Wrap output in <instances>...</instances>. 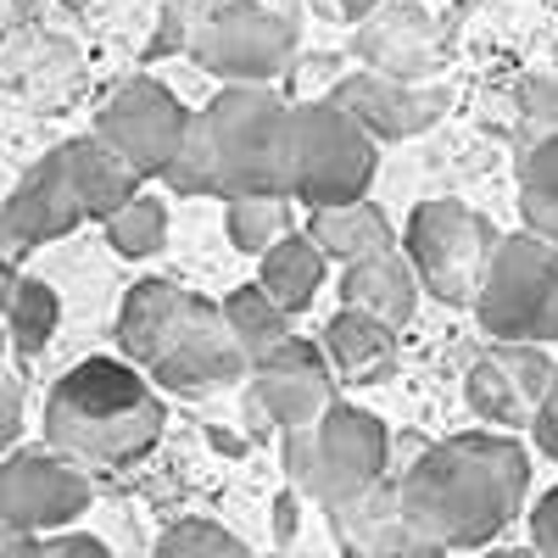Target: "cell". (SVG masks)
<instances>
[{"mask_svg": "<svg viewBox=\"0 0 558 558\" xmlns=\"http://www.w3.org/2000/svg\"><path fill=\"white\" fill-rule=\"evenodd\" d=\"M184 123H191V112H184L179 96L168 84H157V78L118 84L112 96L101 101V112H96V134L107 140L112 151H123L146 179H157L168 168Z\"/></svg>", "mask_w": 558, "mask_h": 558, "instance_id": "cell-13", "label": "cell"}, {"mask_svg": "<svg viewBox=\"0 0 558 558\" xmlns=\"http://www.w3.org/2000/svg\"><path fill=\"white\" fill-rule=\"evenodd\" d=\"M397 336H402V330H391L386 318H375V313H363V307H347V302H341V313L324 324V357H330L336 380L380 386V380H391L397 352H402Z\"/></svg>", "mask_w": 558, "mask_h": 558, "instance_id": "cell-18", "label": "cell"}, {"mask_svg": "<svg viewBox=\"0 0 558 558\" xmlns=\"http://www.w3.org/2000/svg\"><path fill=\"white\" fill-rule=\"evenodd\" d=\"M279 463L296 497L336 508L391 470V430L357 402H330L307 425L279 430Z\"/></svg>", "mask_w": 558, "mask_h": 558, "instance_id": "cell-5", "label": "cell"}, {"mask_svg": "<svg viewBox=\"0 0 558 558\" xmlns=\"http://www.w3.org/2000/svg\"><path fill=\"white\" fill-rule=\"evenodd\" d=\"M62 162H68V179L84 202V218H107L118 213L134 191H146V173H140L123 151H112L101 134H78L62 146Z\"/></svg>", "mask_w": 558, "mask_h": 558, "instance_id": "cell-20", "label": "cell"}, {"mask_svg": "<svg viewBox=\"0 0 558 558\" xmlns=\"http://www.w3.org/2000/svg\"><path fill=\"white\" fill-rule=\"evenodd\" d=\"M73 7H84V0H73Z\"/></svg>", "mask_w": 558, "mask_h": 558, "instance_id": "cell-39", "label": "cell"}, {"mask_svg": "<svg viewBox=\"0 0 558 558\" xmlns=\"http://www.w3.org/2000/svg\"><path fill=\"white\" fill-rule=\"evenodd\" d=\"M196 12H202V0H168V7H162V28H157V39H151L146 57H173V51H184Z\"/></svg>", "mask_w": 558, "mask_h": 558, "instance_id": "cell-30", "label": "cell"}, {"mask_svg": "<svg viewBox=\"0 0 558 558\" xmlns=\"http://www.w3.org/2000/svg\"><path fill=\"white\" fill-rule=\"evenodd\" d=\"M558 134V73H542L520 89V146Z\"/></svg>", "mask_w": 558, "mask_h": 558, "instance_id": "cell-29", "label": "cell"}, {"mask_svg": "<svg viewBox=\"0 0 558 558\" xmlns=\"http://www.w3.org/2000/svg\"><path fill=\"white\" fill-rule=\"evenodd\" d=\"M418 296H425V291H418V274L402 257V246L375 252V257H357V263H341V302L386 318L391 330H408V324H413Z\"/></svg>", "mask_w": 558, "mask_h": 558, "instance_id": "cell-19", "label": "cell"}, {"mask_svg": "<svg viewBox=\"0 0 558 558\" xmlns=\"http://www.w3.org/2000/svg\"><path fill=\"white\" fill-rule=\"evenodd\" d=\"M368 7H380V0H341V17H347V23H357Z\"/></svg>", "mask_w": 558, "mask_h": 558, "instance_id": "cell-37", "label": "cell"}, {"mask_svg": "<svg viewBox=\"0 0 558 558\" xmlns=\"http://www.w3.org/2000/svg\"><path fill=\"white\" fill-rule=\"evenodd\" d=\"M307 235L330 263H357V257H375V252L397 246L391 218L368 196L341 202V207H307Z\"/></svg>", "mask_w": 558, "mask_h": 558, "instance_id": "cell-22", "label": "cell"}, {"mask_svg": "<svg viewBox=\"0 0 558 558\" xmlns=\"http://www.w3.org/2000/svg\"><path fill=\"white\" fill-rule=\"evenodd\" d=\"M223 223H229V241L235 252L257 257L268 241H279L291 229V196H223Z\"/></svg>", "mask_w": 558, "mask_h": 558, "instance_id": "cell-27", "label": "cell"}, {"mask_svg": "<svg viewBox=\"0 0 558 558\" xmlns=\"http://www.w3.org/2000/svg\"><path fill=\"white\" fill-rule=\"evenodd\" d=\"M246 402L274 430H296L336 402V368L307 336H286L268 357L246 368Z\"/></svg>", "mask_w": 558, "mask_h": 558, "instance_id": "cell-12", "label": "cell"}, {"mask_svg": "<svg viewBox=\"0 0 558 558\" xmlns=\"http://www.w3.org/2000/svg\"><path fill=\"white\" fill-rule=\"evenodd\" d=\"M330 514V531L347 553H375V558H391V553H430L425 542H418L402 520V508H397V492H391V470L375 481V486H363L357 497L336 502V508H324Z\"/></svg>", "mask_w": 558, "mask_h": 558, "instance_id": "cell-17", "label": "cell"}, {"mask_svg": "<svg viewBox=\"0 0 558 558\" xmlns=\"http://www.w3.org/2000/svg\"><path fill=\"white\" fill-rule=\"evenodd\" d=\"M17 436H23V380L0 368V452L17 447Z\"/></svg>", "mask_w": 558, "mask_h": 558, "instance_id": "cell-33", "label": "cell"}, {"mask_svg": "<svg viewBox=\"0 0 558 558\" xmlns=\"http://www.w3.org/2000/svg\"><path fill=\"white\" fill-rule=\"evenodd\" d=\"M352 57L386 78H441L452 39L447 23L418 0H380L352 23Z\"/></svg>", "mask_w": 558, "mask_h": 558, "instance_id": "cell-11", "label": "cell"}, {"mask_svg": "<svg viewBox=\"0 0 558 558\" xmlns=\"http://www.w3.org/2000/svg\"><path fill=\"white\" fill-rule=\"evenodd\" d=\"M196 123L218 196H291V101L274 84H223Z\"/></svg>", "mask_w": 558, "mask_h": 558, "instance_id": "cell-4", "label": "cell"}, {"mask_svg": "<svg viewBox=\"0 0 558 558\" xmlns=\"http://www.w3.org/2000/svg\"><path fill=\"white\" fill-rule=\"evenodd\" d=\"M520 218L558 246V134H542L520 151Z\"/></svg>", "mask_w": 558, "mask_h": 558, "instance_id": "cell-24", "label": "cell"}, {"mask_svg": "<svg viewBox=\"0 0 558 558\" xmlns=\"http://www.w3.org/2000/svg\"><path fill=\"white\" fill-rule=\"evenodd\" d=\"M531 542H536V553H553L558 558V486L542 492L536 508H531Z\"/></svg>", "mask_w": 558, "mask_h": 558, "instance_id": "cell-34", "label": "cell"}, {"mask_svg": "<svg viewBox=\"0 0 558 558\" xmlns=\"http://www.w3.org/2000/svg\"><path fill=\"white\" fill-rule=\"evenodd\" d=\"M391 492L408 531L430 553L447 547H492L525 514L531 452L502 430H458L447 441H418Z\"/></svg>", "mask_w": 558, "mask_h": 558, "instance_id": "cell-1", "label": "cell"}, {"mask_svg": "<svg viewBox=\"0 0 558 558\" xmlns=\"http://www.w3.org/2000/svg\"><path fill=\"white\" fill-rule=\"evenodd\" d=\"M375 134H368L336 96L291 107V202L341 207L368 196L375 184Z\"/></svg>", "mask_w": 558, "mask_h": 558, "instance_id": "cell-7", "label": "cell"}, {"mask_svg": "<svg viewBox=\"0 0 558 558\" xmlns=\"http://www.w3.org/2000/svg\"><path fill=\"white\" fill-rule=\"evenodd\" d=\"M470 307L492 341H558V246L536 229L497 235Z\"/></svg>", "mask_w": 558, "mask_h": 558, "instance_id": "cell-6", "label": "cell"}, {"mask_svg": "<svg viewBox=\"0 0 558 558\" xmlns=\"http://www.w3.org/2000/svg\"><path fill=\"white\" fill-rule=\"evenodd\" d=\"M62 324V296L57 286H45V279H28V274H12L7 279V307H0V330H7L12 352L17 357H39L51 347Z\"/></svg>", "mask_w": 558, "mask_h": 558, "instance_id": "cell-23", "label": "cell"}, {"mask_svg": "<svg viewBox=\"0 0 558 558\" xmlns=\"http://www.w3.org/2000/svg\"><path fill=\"white\" fill-rule=\"evenodd\" d=\"M492 246H497V223L486 213H475L470 202H452V196L418 202L408 213V229H402V257L418 274V291L447 302V307L475 302Z\"/></svg>", "mask_w": 558, "mask_h": 558, "instance_id": "cell-9", "label": "cell"}, {"mask_svg": "<svg viewBox=\"0 0 558 558\" xmlns=\"http://www.w3.org/2000/svg\"><path fill=\"white\" fill-rule=\"evenodd\" d=\"M118 352L173 397H213L246 380L252 357L213 296L179 279H140L118 307Z\"/></svg>", "mask_w": 558, "mask_h": 558, "instance_id": "cell-2", "label": "cell"}, {"mask_svg": "<svg viewBox=\"0 0 558 558\" xmlns=\"http://www.w3.org/2000/svg\"><path fill=\"white\" fill-rule=\"evenodd\" d=\"M531 436H536V447L558 463V363H553V375H547V391H542V402H536V413H531V425H525Z\"/></svg>", "mask_w": 558, "mask_h": 558, "instance_id": "cell-31", "label": "cell"}, {"mask_svg": "<svg viewBox=\"0 0 558 558\" xmlns=\"http://www.w3.org/2000/svg\"><path fill=\"white\" fill-rule=\"evenodd\" d=\"M96 486H89V470L73 463L68 452L57 447H7L0 452V502L23 536H39V531H57V525H73Z\"/></svg>", "mask_w": 558, "mask_h": 558, "instance_id": "cell-10", "label": "cell"}, {"mask_svg": "<svg viewBox=\"0 0 558 558\" xmlns=\"http://www.w3.org/2000/svg\"><path fill=\"white\" fill-rule=\"evenodd\" d=\"M7 279H12V268L0 263V307H7Z\"/></svg>", "mask_w": 558, "mask_h": 558, "instance_id": "cell-38", "label": "cell"}, {"mask_svg": "<svg viewBox=\"0 0 558 558\" xmlns=\"http://www.w3.org/2000/svg\"><path fill=\"white\" fill-rule=\"evenodd\" d=\"M330 96L375 134V140H413L441 123L447 112V84L436 78H386V73H347L336 78Z\"/></svg>", "mask_w": 558, "mask_h": 558, "instance_id": "cell-16", "label": "cell"}, {"mask_svg": "<svg viewBox=\"0 0 558 558\" xmlns=\"http://www.w3.org/2000/svg\"><path fill=\"white\" fill-rule=\"evenodd\" d=\"M263 268H257V286L268 291V302L274 307H286L291 318L296 313H307L313 307V296L324 291V274H330V257H324L318 246H313V235L302 229H286L279 241H268L263 252Z\"/></svg>", "mask_w": 558, "mask_h": 558, "instance_id": "cell-21", "label": "cell"}, {"mask_svg": "<svg viewBox=\"0 0 558 558\" xmlns=\"http://www.w3.org/2000/svg\"><path fill=\"white\" fill-rule=\"evenodd\" d=\"M157 558H246V542L207 514H191L157 536Z\"/></svg>", "mask_w": 558, "mask_h": 558, "instance_id": "cell-28", "label": "cell"}, {"mask_svg": "<svg viewBox=\"0 0 558 558\" xmlns=\"http://www.w3.org/2000/svg\"><path fill=\"white\" fill-rule=\"evenodd\" d=\"M101 223H107V246H112L118 257H129V263L157 257L162 241H168V207H162L157 196H146V191H134V196H129L118 213H107Z\"/></svg>", "mask_w": 558, "mask_h": 558, "instance_id": "cell-26", "label": "cell"}, {"mask_svg": "<svg viewBox=\"0 0 558 558\" xmlns=\"http://www.w3.org/2000/svg\"><path fill=\"white\" fill-rule=\"evenodd\" d=\"M28 547H34V536H23L7 514V502H0V553H28Z\"/></svg>", "mask_w": 558, "mask_h": 558, "instance_id": "cell-36", "label": "cell"}, {"mask_svg": "<svg viewBox=\"0 0 558 558\" xmlns=\"http://www.w3.org/2000/svg\"><path fill=\"white\" fill-rule=\"evenodd\" d=\"M547 375H553V357L536 341H497L492 352L475 357L470 380H463V397H470L481 425L525 430L547 391Z\"/></svg>", "mask_w": 558, "mask_h": 558, "instance_id": "cell-15", "label": "cell"}, {"mask_svg": "<svg viewBox=\"0 0 558 558\" xmlns=\"http://www.w3.org/2000/svg\"><path fill=\"white\" fill-rule=\"evenodd\" d=\"M78 223H84V202L73 191L62 146H57L17 179V191L7 196V207H0V263L17 268L34 246L73 235Z\"/></svg>", "mask_w": 558, "mask_h": 558, "instance_id": "cell-14", "label": "cell"}, {"mask_svg": "<svg viewBox=\"0 0 558 558\" xmlns=\"http://www.w3.org/2000/svg\"><path fill=\"white\" fill-rule=\"evenodd\" d=\"M184 57L223 84H279L296 62V23L257 0H213L196 12Z\"/></svg>", "mask_w": 558, "mask_h": 558, "instance_id": "cell-8", "label": "cell"}, {"mask_svg": "<svg viewBox=\"0 0 558 558\" xmlns=\"http://www.w3.org/2000/svg\"><path fill=\"white\" fill-rule=\"evenodd\" d=\"M28 553H45V558H57V553H78V558H107V542H96V536H78V531L57 525V531H39Z\"/></svg>", "mask_w": 558, "mask_h": 558, "instance_id": "cell-32", "label": "cell"}, {"mask_svg": "<svg viewBox=\"0 0 558 558\" xmlns=\"http://www.w3.org/2000/svg\"><path fill=\"white\" fill-rule=\"evenodd\" d=\"M296 502H302V497H296L291 486L274 497V542H291V536H296Z\"/></svg>", "mask_w": 558, "mask_h": 558, "instance_id": "cell-35", "label": "cell"}, {"mask_svg": "<svg viewBox=\"0 0 558 558\" xmlns=\"http://www.w3.org/2000/svg\"><path fill=\"white\" fill-rule=\"evenodd\" d=\"M162 425L168 408L129 357H84L45 397V447L84 470H129L162 441Z\"/></svg>", "mask_w": 558, "mask_h": 558, "instance_id": "cell-3", "label": "cell"}, {"mask_svg": "<svg viewBox=\"0 0 558 558\" xmlns=\"http://www.w3.org/2000/svg\"><path fill=\"white\" fill-rule=\"evenodd\" d=\"M218 307H223L229 330H235V341H241V352H246L252 363H257V357H268L279 341L291 336V313H286V307H274L263 286H241V291H229Z\"/></svg>", "mask_w": 558, "mask_h": 558, "instance_id": "cell-25", "label": "cell"}]
</instances>
